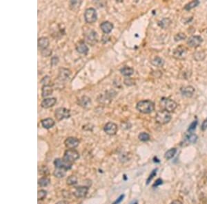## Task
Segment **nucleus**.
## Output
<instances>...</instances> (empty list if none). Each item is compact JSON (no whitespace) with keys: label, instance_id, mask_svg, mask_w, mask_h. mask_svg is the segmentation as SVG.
<instances>
[{"label":"nucleus","instance_id":"f257e3e1","mask_svg":"<svg viewBox=\"0 0 207 204\" xmlns=\"http://www.w3.org/2000/svg\"><path fill=\"white\" fill-rule=\"evenodd\" d=\"M136 109L142 113L148 114L153 112L155 109V105L154 103L148 100H141L139 102H137L136 105Z\"/></svg>","mask_w":207,"mask_h":204},{"label":"nucleus","instance_id":"f03ea898","mask_svg":"<svg viewBox=\"0 0 207 204\" xmlns=\"http://www.w3.org/2000/svg\"><path fill=\"white\" fill-rule=\"evenodd\" d=\"M160 105L164 110L168 112H172L177 108V103L173 100L164 97L160 100Z\"/></svg>","mask_w":207,"mask_h":204},{"label":"nucleus","instance_id":"7ed1b4c3","mask_svg":"<svg viewBox=\"0 0 207 204\" xmlns=\"http://www.w3.org/2000/svg\"><path fill=\"white\" fill-rule=\"evenodd\" d=\"M79 158V153L78 150L75 149H68L64 152L63 160L66 161V162L72 164L76 160H78Z\"/></svg>","mask_w":207,"mask_h":204},{"label":"nucleus","instance_id":"20e7f679","mask_svg":"<svg viewBox=\"0 0 207 204\" xmlns=\"http://www.w3.org/2000/svg\"><path fill=\"white\" fill-rule=\"evenodd\" d=\"M155 120L157 123L160 124H165L169 123L171 120V116L170 113L165 110H160L156 113Z\"/></svg>","mask_w":207,"mask_h":204},{"label":"nucleus","instance_id":"39448f33","mask_svg":"<svg viewBox=\"0 0 207 204\" xmlns=\"http://www.w3.org/2000/svg\"><path fill=\"white\" fill-rule=\"evenodd\" d=\"M84 19L86 23H93L95 22L97 19V14L96 10L93 8H89L85 10Z\"/></svg>","mask_w":207,"mask_h":204},{"label":"nucleus","instance_id":"423d86ee","mask_svg":"<svg viewBox=\"0 0 207 204\" xmlns=\"http://www.w3.org/2000/svg\"><path fill=\"white\" fill-rule=\"evenodd\" d=\"M55 116L57 120H62L64 119H66L70 118L71 111L68 109L60 107L55 110Z\"/></svg>","mask_w":207,"mask_h":204},{"label":"nucleus","instance_id":"0eeeda50","mask_svg":"<svg viewBox=\"0 0 207 204\" xmlns=\"http://www.w3.org/2000/svg\"><path fill=\"white\" fill-rule=\"evenodd\" d=\"M103 131L109 136H115L118 131V126L116 124L112 122L108 123L103 127Z\"/></svg>","mask_w":207,"mask_h":204},{"label":"nucleus","instance_id":"6e6552de","mask_svg":"<svg viewBox=\"0 0 207 204\" xmlns=\"http://www.w3.org/2000/svg\"><path fill=\"white\" fill-rule=\"evenodd\" d=\"M187 53V49L184 46H180L173 51V57L177 59H183L186 57Z\"/></svg>","mask_w":207,"mask_h":204},{"label":"nucleus","instance_id":"1a4fd4ad","mask_svg":"<svg viewBox=\"0 0 207 204\" xmlns=\"http://www.w3.org/2000/svg\"><path fill=\"white\" fill-rule=\"evenodd\" d=\"M54 165L57 168H62L66 171H68L72 168V164L66 162L63 159L57 158L54 161Z\"/></svg>","mask_w":207,"mask_h":204},{"label":"nucleus","instance_id":"9d476101","mask_svg":"<svg viewBox=\"0 0 207 204\" xmlns=\"http://www.w3.org/2000/svg\"><path fill=\"white\" fill-rule=\"evenodd\" d=\"M89 187L88 186H78L75 188V191L73 192V195L75 196V197L81 199V198H84L86 196L87 193H88L89 191Z\"/></svg>","mask_w":207,"mask_h":204},{"label":"nucleus","instance_id":"9b49d317","mask_svg":"<svg viewBox=\"0 0 207 204\" xmlns=\"http://www.w3.org/2000/svg\"><path fill=\"white\" fill-rule=\"evenodd\" d=\"M79 144V140L74 137H69L66 138L64 141V144L66 148L68 149H74V148L78 147Z\"/></svg>","mask_w":207,"mask_h":204},{"label":"nucleus","instance_id":"f8f14e48","mask_svg":"<svg viewBox=\"0 0 207 204\" xmlns=\"http://www.w3.org/2000/svg\"><path fill=\"white\" fill-rule=\"evenodd\" d=\"M202 38L200 36H192L188 39L187 44L190 47H198L202 43Z\"/></svg>","mask_w":207,"mask_h":204},{"label":"nucleus","instance_id":"ddd939ff","mask_svg":"<svg viewBox=\"0 0 207 204\" xmlns=\"http://www.w3.org/2000/svg\"><path fill=\"white\" fill-rule=\"evenodd\" d=\"M57 102V99L55 98H48V99H45L41 103V106L44 109H49L55 105Z\"/></svg>","mask_w":207,"mask_h":204},{"label":"nucleus","instance_id":"4468645a","mask_svg":"<svg viewBox=\"0 0 207 204\" xmlns=\"http://www.w3.org/2000/svg\"><path fill=\"white\" fill-rule=\"evenodd\" d=\"M86 40L89 43L93 46L97 42L98 36L96 32L94 30H90L89 33L86 35Z\"/></svg>","mask_w":207,"mask_h":204},{"label":"nucleus","instance_id":"2eb2a0df","mask_svg":"<svg viewBox=\"0 0 207 204\" xmlns=\"http://www.w3.org/2000/svg\"><path fill=\"white\" fill-rule=\"evenodd\" d=\"M71 71L68 69L65 68H60L59 71V76L58 78L61 81H66L70 77Z\"/></svg>","mask_w":207,"mask_h":204},{"label":"nucleus","instance_id":"dca6fc26","mask_svg":"<svg viewBox=\"0 0 207 204\" xmlns=\"http://www.w3.org/2000/svg\"><path fill=\"white\" fill-rule=\"evenodd\" d=\"M181 91L182 94L184 96H186L187 98H191L193 96V94L195 92V89L194 87L192 86H186V87H183L180 89Z\"/></svg>","mask_w":207,"mask_h":204},{"label":"nucleus","instance_id":"f3484780","mask_svg":"<svg viewBox=\"0 0 207 204\" xmlns=\"http://www.w3.org/2000/svg\"><path fill=\"white\" fill-rule=\"evenodd\" d=\"M49 46V40L47 37L42 36L38 39V47L42 51L46 50Z\"/></svg>","mask_w":207,"mask_h":204},{"label":"nucleus","instance_id":"a211bd4d","mask_svg":"<svg viewBox=\"0 0 207 204\" xmlns=\"http://www.w3.org/2000/svg\"><path fill=\"white\" fill-rule=\"evenodd\" d=\"M100 28L103 31V33L108 34L112 31L113 28V24L109 22H103L100 24Z\"/></svg>","mask_w":207,"mask_h":204},{"label":"nucleus","instance_id":"6ab92c4d","mask_svg":"<svg viewBox=\"0 0 207 204\" xmlns=\"http://www.w3.org/2000/svg\"><path fill=\"white\" fill-rule=\"evenodd\" d=\"M53 92V88L50 85H44L42 88V96L43 98H46L47 96H50Z\"/></svg>","mask_w":207,"mask_h":204},{"label":"nucleus","instance_id":"aec40b11","mask_svg":"<svg viewBox=\"0 0 207 204\" xmlns=\"http://www.w3.org/2000/svg\"><path fill=\"white\" fill-rule=\"evenodd\" d=\"M76 50L80 54H86L89 52V47L84 43V42L81 41L76 46Z\"/></svg>","mask_w":207,"mask_h":204},{"label":"nucleus","instance_id":"412c9836","mask_svg":"<svg viewBox=\"0 0 207 204\" xmlns=\"http://www.w3.org/2000/svg\"><path fill=\"white\" fill-rule=\"evenodd\" d=\"M41 123H42V126H43L44 129H49L50 128H52V127H53V126L55 125V121L53 120L52 118H48L42 120L41 121Z\"/></svg>","mask_w":207,"mask_h":204},{"label":"nucleus","instance_id":"4be33fe9","mask_svg":"<svg viewBox=\"0 0 207 204\" xmlns=\"http://www.w3.org/2000/svg\"><path fill=\"white\" fill-rule=\"evenodd\" d=\"M79 105L84 108H88L91 105V100L88 96H82L79 100Z\"/></svg>","mask_w":207,"mask_h":204},{"label":"nucleus","instance_id":"5701e85b","mask_svg":"<svg viewBox=\"0 0 207 204\" xmlns=\"http://www.w3.org/2000/svg\"><path fill=\"white\" fill-rule=\"evenodd\" d=\"M120 72L124 76H130L134 73V70L130 67H124L120 70Z\"/></svg>","mask_w":207,"mask_h":204},{"label":"nucleus","instance_id":"b1692460","mask_svg":"<svg viewBox=\"0 0 207 204\" xmlns=\"http://www.w3.org/2000/svg\"><path fill=\"white\" fill-rule=\"evenodd\" d=\"M66 174V171L62 168H57L53 172V175L57 178H62L65 177Z\"/></svg>","mask_w":207,"mask_h":204},{"label":"nucleus","instance_id":"393cba45","mask_svg":"<svg viewBox=\"0 0 207 204\" xmlns=\"http://www.w3.org/2000/svg\"><path fill=\"white\" fill-rule=\"evenodd\" d=\"M177 152V149L176 148H172L171 149H169L167 150V151L165 153V155H164V157L167 160H171V158L174 157V155H176V153Z\"/></svg>","mask_w":207,"mask_h":204},{"label":"nucleus","instance_id":"a878e982","mask_svg":"<svg viewBox=\"0 0 207 204\" xmlns=\"http://www.w3.org/2000/svg\"><path fill=\"white\" fill-rule=\"evenodd\" d=\"M50 180L46 177H42L38 180V185L41 187H46L50 184Z\"/></svg>","mask_w":207,"mask_h":204},{"label":"nucleus","instance_id":"bb28decb","mask_svg":"<svg viewBox=\"0 0 207 204\" xmlns=\"http://www.w3.org/2000/svg\"><path fill=\"white\" fill-rule=\"evenodd\" d=\"M151 63H152L154 66L160 67H162V66L164 65V60L162 59H161L160 57H155V59L151 61Z\"/></svg>","mask_w":207,"mask_h":204},{"label":"nucleus","instance_id":"cd10ccee","mask_svg":"<svg viewBox=\"0 0 207 204\" xmlns=\"http://www.w3.org/2000/svg\"><path fill=\"white\" fill-rule=\"evenodd\" d=\"M200 4V2L198 1V0H195V1H192L189 2V3L187 4L186 6H184V10H190L194 8L197 7L198 5Z\"/></svg>","mask_w":207,"mask_h":204},{"label":"nucleus","instance_id":"c85d7f7f","mask_svg":"<svg viewBox=\"0 0 207 204\" xmlns=\"http://www.w3.org/2000/svg\"><path fill=\"white\" fill-rule=\"evenodd\" d=\"M138 137H139V140L142 142H148V140H150V135L146 133V132H142L140 133L139 136H138Z\"/></svg>","mask_w":207,"mask_h":204},{"label":"nucleus","instance_id":"c756f323","mask_svg":"<svg viewBox=\"0 0 207 204\" xmlns=\"http://www.w3.org/2000/svg\"><path fill=\"white\" fill-rule=\"evenodd\" d=\"M186 139H187L188 142L191 143V144H194V143L197 142L198 136H197V135H195L194 133H190L189 135H188V136H187Z\"/></svg>","mask_w":207,"mask_h":204},{"label":"nucleus","instance_id":"7c9ffc66","mask_svg":"<svg viewBox=\"0 0 207 204\" xmlns=\"http://www.w3.org/2000/svg\"><path fill=\"white\" fill-rule=\"evenodd\" d=\"M66 184L68 185H73L78 184V178L76 176H70L68 177L67 180H66Z\"/></svg>","mask_w":207,"mask_h":204},{"label":"nucleus","instance_id":"2f4dec72","mask_svg":"<svg viewBox=\"0 0 207 204\" xmlns=\"http://www.w3.org/2000/svg\"><path fill=\"white\" fill-rule=\"evenodd\" d=\"M39 173L42 175L46 177L49 174V170L48 167L46 166H42L40 168H39Z\"/></svg>","mask_w":207,"mask_h":204},{"label":"nucleus","instance_id":"473e14b6","mask_svg":"<svg viewBox=\"0 0 207 204\" xmlns=\"http://www.w3.org/2000/svg\"><path fill=\"white\" fill-rule=\"evenodd\" d=\"M47 195V192L44 190H40L38 193V201L44 200Z\"/></svg>","mask_w":207,"mask_h":204},{"label":"nucleus","instance_id":"72a5a7b5","mask_svg":"<svg viewBox=\"0 0 207 204\" xmlns=\"http://www.w3.org/2000/svg\"><path fill=\"white\" fill-rule=\"evenodd\" d=\"M187 38V36H186V34L184 33H177L176 36H175L174 39H175V41H182V40H184Z\"/></svg>","mask_w":207,"mask_h":204},{"label":"nucleus","instance_id":"f704fd0d","mask_svg":"<svg viewBox=\"0 0 207 204\" xmlns=\"http://www.w3.org/2000/svg\"><path fill=\"white\" fill-rule=\"evenodd\" d=\"M157 171H158V169H154V170L152 172H151V173L150 174V175L148 176V179L147 180V185L149 184L151 180L153 179V177L156 175V174H157Z\"/></svg>","mask_w":207,"mask_h":204},{"label":"nucleus","instance_id":"c9c22d12","mask_svg":"<svg viewBox=\"0 0 207 204\" xmlns=\"http://www.w3.org/2000/svg\"><path fill=\"white\" fill-rule=\"evenodd\" d=\"M197 125H198V121L197 120L193 121V123L190 124V126L188 129V131L191 133V132H193L196 129V126H197Z\"/></svg>","mask_w":207,"mask_h":204},{"label":"nucleus","instance_id":"e433bc0d","mask_svg":"<svg viewBox=\"0 0 207 204\" xmlns=\"http://www.w3.org/2000/svg\"><path fill=\"white\" fill-rule=\"evenodd\" d=\"M124 198V195H121L115 201H114L113 204H119L122 202V201Z\"/></svg>","mask_w":207,"mask_h":204},{"label":"nucleus","instance_id":"4c0bfd02","mask_svg":"<svg viewBox=\"0 0 207 204\" xmlns=\"http://www.w3.org/2000/svg\"><path fill=\"white\" fill-rule=\"evenodd\" d=\"M162 183H163L162 180L161 179H157V181L155 182V184L153 185V187H157V186H158V185L162 184Z\"/></svg>","mask_w":207,"mask_h":204},{"label":"nucleus","instance_id":"58836bf2","mask_svg":"<svg viewBox=\"0 0 207 204\" xmlns=\"http://www.w3.org/2000/svg\"><path fill=\"white\" fill-rule=\"evenodd\" d=\"M201 129L202 131H205V130L207 129V118L203 122L202 124Z\"/></svg>","mask_w":207,"mask_h":204},{"label":"nucleus","instance_id":"ea45409f","mask_svg":"<svg viewBox=\"0 0 207 204\" xmlns=\"http://www.w3.org/2000/svg\"><path fill=\"white\" fill-rule=\"evenodd\" d=\"M56 204H69V203L67 201L62 200V201H58V202H57Z\"/></svg>","mask_w":207,"mask_h":204},{"label":"nucleus","instance_id":"a19ab883","mask_svg":"<svg viewBox=\"0 0 207 204\" xmlns=\"http://www.w3.org/2000/svg\"><path fill=\"white\" fill-rule=\"evenodd\" d=\"M171 204H182V203L179 200H175Z\"/></svg>","mask_w":207,"mask_h":204},{"label":"nucleus","instance_id":"79ce46f5","mask_svg":"<svg viewBox=\"0 0 207 204\" xmlns=\"http://www.w3.org/2000/svg\"><path fill=\"white\" fill-rule=\"evenodd\" d=\"M131 204H137V201H135V202H133V203H131Z\"/></svg>","mask_w":207,"mask_h":204}]
</instances>
